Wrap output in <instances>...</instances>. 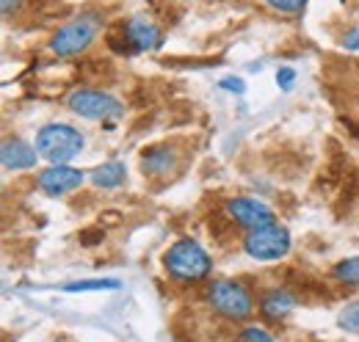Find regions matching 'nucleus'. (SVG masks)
Returning <instances> with one entry per match:
<instances>
[{"mask_svg": "<svg viewBox=\"0 0 359 342\" xmlns=\"http://www.w3.org/2000/svg\"><path fill=\"white\" fill-rule=\"evenodd\" d=\"M343 125L351 130V135H354V138H359V122H354V119H346V116H343Z\"/></svg>", "mask_w": 359, "mask_h": 342, "instance_id": "obj_24", "label": "nucleus"}, {"mask_svg": "<svg viewBox=\"0 0 359 342\" xmlns=\"http://www.w3.org/2000/svg\"><path fill=\"white\" fill-rule=\"evenodd\" d=\"M271 8H279V11H285V14H296V11H302L304 6H307V0H266Z\"/></svg>", "mask_w": 359, "mask_h": 342, "instance_id": "obj_18", "label": "nucleus"}, {"mask_svg": "<svg viewBox=\"0 0 359 342\" xmlns=\"http://www.w3.org/2000/svg\"><path fill=\"white\" fill-rule=\"evenodd\" d=\"M293 81H296V72H293V69H287V67H285V69H279V72H276V83H279V88H285V91H287V88L293 86Z\"/></svg>", "mask_w": 359, "mask_h": 342, "instance_id": "obj_19", "label": "nucleus"}, {"mask_svg": "<svg viewBox=\"0 0 359 342\" xmlns=\"http://www.w3.org/2000/svg\"><path fill=\"white\" fill-rule=\"evenodd\" d=\"M175 163H177V152H175V146H169V144L149 146V149H144V155H141V171L149 174V177H166L169 171L175 169Z\"/></svg>", "mask_w": 359, "mask_h": 342, "instance_id": "obj_11", "label": "nucleus"}, {"mask_svg": "<svg viewBox=\"0 0 359 342\" xmlns=\"http://www.w3.org/2000/svg\"><path fill=\"white\" fill-rule=\"evenodd\" d=\"M163 265L180 282H199L210 273V256L196 240H177L163 254Z\"/></svg>", "mask_w": 359, "mask_h": 342, "instance_id": "obj_1", "label": "nucleus"}, {"mask_svg": "<svg viewBox=\"0 0 359 342\" xmlns=\"http://www.w3.org/2000/svg\"><path fill=\"white\" fill-rule=\"evenodd\" d=\"M97 31H100V17H97V14H83V17L72 20V22H67L64 28H58V34L53 36L50 47H53V53L61 55V58L78 55V53H83V50L94 42Z\"/></svg>", "mask_w": 359, "mask_h": 342, "instance_id": "obj_4", "label": "nucleus"}, {"mask_svg": "<svg viewBox=\"0 0 359 342\" xmlns=\"http://www.w3.org/2000/svg\"><path fill=\"white\" fill-rule=\"evenodd\" d=\"M39 149H34L31 144H25L22 138H6L3 149H0V160L8 171H22L36 166V155Z\"/></svg>", "mask_w": 359, "mask_h": 342, "instance_id": "obj_10", "label": "nucleus"}, {"mask_svg": "<svg viewBox=\"0 0 359 342\" xmlns=\"http://www.w3.org/2000/svg\"><path fill=\"white\" fill-rule=\"evenodd\" d=\"M102 238H105V226H89V229H81V235H78V240H81V246H97V243H102Z\"/></svg>", "mask_w": 359, "mask_h": 342, "instance_id": "obj_17", "label": "nucleus"}, {"mask_svg": "<svg viewBox=\"0 0 359 342\" xmlns=\"http://www.w3.org/2000/svg\"><path fill=\"white\" fill-rule=\"evenodd\" d=\"M340 323H343L346 329H359V309H351L348 315H343Z\"/></svg>", "mask_w": 359, "mask_h": 342, "instance_id": "obj_22", "label": "nucleus"}, {"mask_svg": "<svg viewBox=\"0 0 359 342\" xmlns=\"http://www.w3.org/2000/svg\"><path fill=\"white\" fill-rule=\"evenodd\" d=\"M222 88L235 91V94H243V81H241V78H224V81H222Z\"/></svg>", "mask_w": 359, "mask_h": 342, "instance_id": "obj_23", "label": "nucleus"}, {"mask_svg": "<svg viewBox=\"0 0 359 342\" xmlns=\"http://www.w3.org/2000/svg\"><path fill=\"white\" fill-rule=\"evenodd\" d=\"M235 342H273V340H271V334L266 329H260V326H246V329L238 334Z\"/></svg>", "mask_w": 359, "mask_h": 342, "instance_id": "obj_16", "label": "nucleus"}, {"mask_svg": "<svg viewBox=\"0 0 359 342\" xmlns=\"http://www.w3.org/2000/svg\"><path fill=\"white\" fill-rule=\"evenodd\" d=\"M226 213H229V218H232L238 226H246V229H260V226L276 224L271 207H266V205L257 202V199H246V196L229 199V202H226Z\"/></svg>", "mask_w": 359, "mask_h": 342, "instance_id": "obj_7", "label": "nucleus"}, {"mask_svg": "<svg viewBox=\"0 0 359 342\" xmlns=\"http://www.w3.org/2000/svg\"><path fill=\"white\" fill-rule=\"evenodd\" d=\"M243 249L246 254L255 256V259H282V256L290 252V232L279 224H269V226H260V229H249L246 240H243Z\"/></svg>", "mask_w": 359, "mask_h": 342, "instance_id": "obj_5", "label": "nucleus"}, {"mask_svg": "<svg viewBox=\"0 0 359 342\" xmlns=\"http://www.w3.org/2000/svg\"><path fill=\"white\" fill-rule=\"evenodd\" d=\"M83 185V174L72 166H50L39 174V188L45 191L47 196H64V193H72L75 188Z\"/></svg>", "mask_w": 359, "mask_h": 342, "instance_id": "obj_8", "label": "nucleus"}, {"mask_svg": "<svg viewBox=\"0 0 359 342\" xmlns=\"http://www.w3.org/2000/svg\"><path fill=\"white\" fill-rule=\"evenodd\" d=\"M125 177H128V171H125V163H119V160H111V163L91 171V182L97 188H119L125 182Z\"/></svg>", "mask_w": 359, "mask_h": 342, "instance_id": "obj_13", "label": "nucleus"}, {"mask_svg": "<svg viewBox=\"0 0 359 342\" xmlns=\"http://www.w3.org/2000/svg\"><path fill=\"white\" fill-rule=\"evenodd\" d=\"M36 149L45 160L55 163V166H64V163H69L72 158L81 155L83 135L69 125H47L36 135Z\"/></svg>", "mask_w": 359, "mask_h": 342, "instance_id": "obj_2", "label": "nucleus"}, {"mask_svg": "<svg viewBox=\"0 0 359 342\" xmlns=\"http://www.w3.org/2000/svg\"><path fill=\"white\" fill-rule=\"evenodd\" d=\"M208 301L210 306L226 317V320H246L252 312H255V301L252 293L238 285V282H229V279H219L208 287Z\"/></svg>", "mask_w": 359, "mask_h": 342, "instance_id": "obj_3", "label": "nucleus"}, {"mask_svg": "<svg viewBox=\"0 0 359 342\" xmlns=\"http://www.w3.org/2000/svg\"><path fill=\"white\" fill-rule=\"evenodd\" d=\"M293 296L287 293V290H271L263 296L260 301V312L269 317V320H282V317H287L290 315V309H293Z\"/></svg>", "mask_w": 359, "mask_h": 342, "instance_id": "obj_12", "label": "nucleus"}, {"mask_svg": "<svg viewBox=\"0 0 359 342\" xmlns=\"http://www.w3.org/2000/svg\"><path fill=\"white\" fill-rule=\"evenodd\" d=\"M343 47H346V50H359V28H351V31L343 36Z\"/></svg>", "mask_w": 359, "mask_h": 342, "instance_id": "obj_21", "label": "nucleus"}, {"mask_svg": "<svg viewBox=\"0 0 359 342\" xmlns=\"http://www.w3.org/2000/svg\"><path fill=\"white\" fill-rule=\"evenodd\" d=\"M116 224H122V213L108 210V213L100 215V226H116Z\"/></svg>", "mask_w": 359, "mask_h": 342, "instance_id": "obj_20", "label": "nucleus"}, {"mask_svg": "<svg viewBox=\"0 0 359 342\" xmlns=\"http://www.w3.org/2000/svg\"><path fill=\"white\" fill-rule=\"evenodd\" d=\"M69 111H75L78 116L100 122V119H116L122 116V102L116 97H111L108 91H97V88H78L69 94Z\"/></svg>", "mask_w": 359, "mask_h": 342, "instance_id": "obj_6", "label": "nucleus"}, {"mask_svg": "<svg viewBox=\"0 0 359 342\" xmlns=\"http://www.w3.org/2000/svg\"><path fill=\"white\" fill-rule=\"evenodd\" d=\"M122 285L116 279H86V282H72L64 285L67 293H94V290H119Z\"/></svg>", "mask_w": 359, "mask_h": 342, "instance_id": "obj_14", "label": "nucleus"}, {"mask_svg": "<svg viewBox=\"0 0 359 342\" xmlns=\"http://www.w3.org/2000/svg\"><path fill=\"white\" fill-rule=\"evenodd\" d=\"M125 31H128V39H130V47L133 53H144V50H158L161 42H163V31L147 20V17H133L125 22Z\"/></svg>", "mask_w": 359, "mask_h": 342, "instance_id": "obj_9", "label": "nucleus"}, {"mask_svg": "<svg viewBox=\"0 0 359 342\" xmlns=\"http://www.w3.org/2000/svg\"><path fill=\"white\" fill-rule=\"evenodd\" d=\"M334 276L346 285H359V256H348L334 265Z\"/></svg>", "mask_w": 359, "mask_h": 342, "instance_id": "obj_15", "label": "nucleus"}, {"mask_svg": "<svg viewBox=\"0 0 359 342\" xmlns=\"http://www.w3.org/2000/svg\"><path fill=\"white\" fill-rule=\"evenodd\" d=\"M0 6H3V14L8 17V14H11V8H17V0H3Z\"/></svg>", "mask_w": 359, "mask_h": 342, "instance_id": "obj_25", "label": "nucleus"}]
</instances>
